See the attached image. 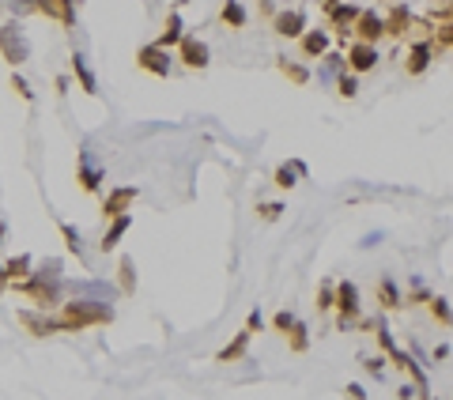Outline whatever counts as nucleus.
<instances>
[{
    "mask_svg": "<svg viewBox=\"0 0 453 400\" xmlns=\"http://www.w3.org/2000/svg\"><path fill=\"white\" fill-rule=\"evenodd\" d=\"M279 68H283V75H291L294 83H306L310 80V72H306V68H299V64H287V60H283Z\"/></svg>",
    "mask_w": 453,
    "mask_h": 400,
    "instance_id": "32",
    "label": "nucleus"
},
{
    "mask_svg": "<svg viewBox=\"0 0 453 400\" xmlns=\"http://www.w3.org/2000/svg\"><path fill=\"white\" fill-rule=\"evenodd\" d=\"M261 325H264L261 309H249V317H246V329H249V332H261Z\"/></svg>",
    "mask_w": 453,
    "mask_h": 400,
    "instance_id": "35",
    "label": "nucleus"
},
{
    "mask_svg": "<svg viewBox=\"0 0 453 400\" xmlns=\"http://www.w3.org/2000/svg\"><path fill=\"white\" fill-rule=\"evenodd\" d=\"M181 49H178V57H181V64L185 68H208V60H211V53H208V42H200V38H181Z\"/></svg>",
    "mask_w": 453,
    "mask_h": 400,
    "instance_id": "8",
    "label": "nucleus"
},
{
    "mask_svg": "<svg viewBox=\"0 0 453 400\" xmlns=\"http://www.w3.org/2000/svg\"><path fill=\"white\" fill-rule=\"evenodd\" d=\"M336 306H340V314H344V321L347 317H359V287H355L351 279H340L336 283Z\"/></svg>",
    "mask_w": 453,
    "mask_h": 400,
    "instance_id": "11",
    "label": "nucleus"
},
{
    "mask_svg": "<svg viewBox=\"0 0 453 400\" xmlns=\"http://www.w3.org/2000/svg\"><path fill=\"white\" fill-rule=\"evenodd\" d=\"M430 314H434L442 325H453V309H450V302H445V298H430Z\"/></svg>",
    "mask_w": 453,
    "mask_h": 400,
    "instance_id": "29",
    "label": "nucleus"
},
{
    "mask_svg": "<svg viewBox=\"0 0 453 400\" xmlns=\"http://www.w3.org/2000/svg\"><path fill=\"white\" fill-rule=\"evenodd\" d=\"M136 64H140L143 72H151V75H170L174 57H170V49L151 42V45H143V49H136Z\"/></svg>",
    "mask_w": 453,
    "mask_h": 400,
    "instance_id": "5",
    "label": "nucleus"
},
{
    "mask_svg": "<svg viewBox=\"0 0 453 400\" xmlns=\"http://www.w3.org/2000/svg\"><path fill=\"white\" fill-rule=\"evenodd\" d=\"M317 306H321V309L336 306V287H332V283H325V287H321V302H317Z\"/></svg>",
    "mask_w": 453,
    "mask_h": 400,
    "instance_id": "33",
    "label": "nucleus"
},
{
    "mask_svg": "<svg viewBox=\"0 0 453 400\" xmlns=\"http://www.w3.org/2000/svg\"><path fill=\"white\" fill-rule=\"evenodd\" d=\"M4 242H8V223L0 219V249H4Z\"/></svg>",
    "mask_w": 453,
    "mask_h": 400,
    "instance_id": "42",
    "label": "nucleus"
},
{
    "mask_svg": "<svg viewBox=\"0 0 453 400\" xmlns=\"http://www.w3.org/2000/svg\"><path fill=\"white\" fill-rule=\"evenodd\" d=\"M382 362H385V359H362V366H367V374H370V377H382V370H385Z\"/></svg>",
    "mask_w": 453,
    "mask_h": 400,
    "instance_id": "36",
    "label": "nucleus"
},
{
    "mask_svg": "<svg viewBox=\"0 0 453 400\" xmlns=\"http://www.w3.org/2000/svg\"><path fill=\"white\" fill-rule=\"evenodd\" d=\"M4 272H8V279H12V283H19V279H27L30 272H34V257H30V253L8 257V261H4Z\"/></svg>",
    "mask_w": 453,
    "mask_h": 400,
    "instance_id": "16",
    "label": "nucleus"
},
{
    "mask_svg": "<svg viewBox=\"0 0 453 400\" xmlns=\"http://www.w3.org/2000/svg\"><path fill=\"white\" fill-rule=\"evenodd\" d=\"M12 287V279H8V272H4V264H0V298H4V291Z\"/></svg>",
    "mask_w": 453,
    "mask_h": 400,
    "instance_id": "39",
    "label": "nucleus"
},
{
    "mask_svg": "<svg viewBox=\"0 0 453 400\" xmlns=\"http://www.w3.org/2000/svg\"><path fill=\"white\" fill-rule=\"evenodd\" d=\"M12 91L23 98V102H34V91H30V83L19 75V68H12Z\"/></svg>",
    "mask_w": 453,
    "mask_h": 400,
    "instance_id": "27",
    "label": "nucleus"
},
{
    "mask_svg": "<svg viewBox=\"0 0 453 400\" xmlns=\"http://www.w3.org/2000/svg\"><path fill=\"white\" fill-rule=\"evenodd\" d=\"M347 60H351L355 72H370V68L378 64V49L370 42H355L351 49H347Z\"/></svg>",
    "mask_w": 453,
    "mask_h": 400,
    "instance_id": "14",
    "label": "nucleus"
},
{
    "mask_svg": "<svg viewBox=\"0 0 453 400\" xmlns=\"http://www.w3.org/2000/svg\"><path fill=\"white\" fill-rule=\"evenodd\" d=\"M427 64H430V42H415L412 53H408V72L419 75V72H427Z\"/></svg>",
    "mask_w": 453,
    "mask_h": 400,
    "instance_id": "19",
    "label": "nucleus"
},
{
    "mask_svg": "<svg viewBox=\"0 0 453 400\" xmlns=\"http://www.w3.org/2000/svg\"><path fill=\"white\" fill-rule=\"evenodd\" d=\"M19 325L30 332V336H53L60 332V317H53L49 309H19Z\"/></svg>",
    "mask_w": 453,
    "mask_h": 400,
    "instance_id": "6",
    "label": "nucleus"
},
{
    "mask_svg": "<svg viewBox=\"0 0 453 400\" xmlns=\"http://www.w3.org/2000/svg\"><path fill=\"white\" fill-rule=\"evenodd\" d=\"M223 23H231V27H246V8H242L238 0H226L223 4Z\"/></svg>",
    "mask_w": 453,
    "mask_h": 400,
    "instance_id": "25",
    "label": "nucleus"
},
{
    "mask_svg": "<svg viewBox=\"0 0 453 400\" xmlns=\"http://www.w3.org/2000/svg\"><path fill=\"white\" fill-rule=\"evenodd\" d=\"M128 226H132V215H113L110 219V226H106V234H102V242H98V246H102V253H110V249H117V242L125 238L128 234Z\"/></svg>",
    "mask_w": 453,
    "mask_h": 400,
    "instance_id": "13",
    "label": "nucleus"
},
{
    "mask_svg": "<svg viewBox=\"0 0 453 400\" xmlns=\"http://www.w3.org/2000/svg\"><path fill=\"white\" fill-rule=\"evenodd\" d=\"M397 397H400V400H408V397H415V389H412V385H400Z\"/></svg>",
    "mask_w": 453,
    "mask_h": 400,
    "instance_id": "40",
    "label": "nucleus"
},
{
    "mask_svg": "<svg viewBox=\"0 0 453 400\" xmlns=\"http://www.w3.org/2000/svg\"><path fill=\"white\" fill-rule=\"evenodd\" d=\"M38 15L72 27V23H76V0H38Z\"/></svg>",
    "mask_w": 453,
    "mask_h": 400,
    "instance_id": "10",
    "label": "nucleus"
},
{
    "mask_svg": "<svg viewBox=\"0 0 453 400\" xmlns=\"http://www.w3.org/2000/svg\"><path fill=\"white\" fill-rule=\"evenodd\" d=\"M347 400H367V389H362V385H347Z\"/></svg>",
    "mask_w": 453,
    "mask_h": 400,
    "instance_id": "38",
    "label": "nucleus"
},
{
    "mask_svg": "<svg viewBox=\"0 0 453 400\" xmlns=\"http://www.w3.org/2000/svg\"><path fill=\"white\" fill-rule=\"evenodd\" d=\"M332 4H336V0H332Z\"/></svg>",
    "mask_w": 453,
    "mask_h": 400,
    "instance_id": "43",
    "label": "nucleus"
},
{
    "mask_svg": "<svg viewBox=\"0 0 453 400\" xmlns=\"http://www.w3.org/2000/svg\"><path fill=\"white\" fill-rule=\"evenodd\" d=\"M355 91H359V80H355V75H344V80H340V95L351 98Z\"/></svg>",
    "mask_w": 453,
    "mask_h": 400,
    "instance_id": "34",
    "label": "nucleus"
},
{
    "mask_svg": "<svg viewBox=\"0 0 453 400\" xmlns=\"http://www.w3.org/2000/svg\"><path fill=\"white\" fill-rule=\"evenodd\" d=\"M15 294L30 298L38 309H53L60 302V291H65V279H60V261H45L38 272H30L27 279L12 283Z\"/></svg>",
    "mask_w": 453,
    "mask_h": 400,
    "instance_id": "1",
    "label": "nucleus"
},
{
    "mask_svg": "<svg viewBox=\"0 0 453 400\" xmlns=\"http://www.w3.org/2000/svg\"><path fill=\"white\" fill-rule=\"evenodd\" d=\"M332 19L336 23H355L359 19V8L355 4H332Z\"/></svg>",
    "mask_w": 453,
    "mask_h": 400,
    "instance_id": "28",
    "label": "nucleus"
},
{
    "mask_svg": "<svg viewBox=\"0 0 453 400\" xmlns=\"http://www.w3.org/2000/svg\"><path fill=\"white\" fill-rule=\"evenodd\" d=\"M299 174H306V166H302V163L279 166V170H276V185H279V189H294V185H299V181H294Z\"/></svg>",
    "mask_w": 453,
    "mask_h": 400,
    "instance_id": "21",
    "label": "nucleus"
},
{
    "mask_svg": "<svg viewBox=\"0 0 453 400\" xmlns=\"http://www.w3.org/2000/svg\"><path fill=\"white\" fill-rule=\"evenodd\" d=\"M72 75H76L83 95H98V75H95V68H91L87 53H80V49L72 53Z\"/></svg>",
    "mask_w": 453,
    "mask_h": 400,
    "instance_id": "9",
    "label": "nucleus"
},
{
    "mask_svg": "<svg viewBox=\"0 0 453 400\" xmlns=\"http://www.w3.org/2000/svg\"><path fill=\"white\" fill-rule=\"evenodd\" d=\"M57 231H60V238H65V249L68 253H76L83 261V242H80V231H76L72 223H57Z\"/></svg>",
    "mask_w": 453,
    "mask_h": 400,
    "instance_id": "23",
    "label": "nucleus"
},
{
    "mask_svg": "<svg viewBox=\"0 0 453 400\" xmlns=\"http://www.w3.org/2000/svg\"><path fill=\"white\" fill-rule=\"evenodd\" d=\"M76 181H80L83 193H98V189H102V181H106V166L98 163L87 148L76 155Z\"/></svg>",
    "mask_w": 453,
    "mask_h": 400,
    "instance_id": "4",
    "label": "nucleus"
},
{
    "mask_svg": "<svg viewBox=\"0 0 453 400\" xmlns=\"http://www.w3.org/2000/svg\"><path fill=\"white\" fill-rule=\"evenodd\" d=\"M181 38H185V23H181V12H170V15H166V27H163V34H159L155 45L170 49V45L181 42Z\"/></svg>",
    "mask_w": 453,
    "mask_h": 400,
    "instance_id": "15",
    "label": "nucleus"
},
{
    "mask_svg": "<svg viewBox=\"0 0 453 400\" xmlns=\"http://www.w3.org/2000/svg\"><path fill=\"white\" fill-rule=\"evenodd\" d=\"M302 49H306L310 57H321V53L329 49V34H325V30H310V34L302 38Z\"/></svg>",
    "mask_w": 453,
    "mask_h": 400,
    "instance_id": "24",
    "label": "nucleus"
},
{
    "mask_svg": "<svg viewBox=\"0 0 453 400\" xmlns=\"http://www.w3.org/2000/svg\"><path fill=\"white\" fill-rule=\"evenodd\" d=\"M57 95H68V75H57Z\"/></svg>",
    "mask_w": 453,
    "mask_h": 400,
    "instance_id": "41",
    "label": "nucleus"
},
{
    "mask_svg": "<svg viewBox=\"0 0 453 400\" xmlns=\"http://www.w3.org/2000/svg\"><path fill=\"white\" fill-rule=\"evenodd\" d=\"M136 196H140V189H136V185H113L110 193H106V200H102V219L125 215V211L136 204Z\"/></svg>",
    "mask_w": 453,
    "mask_h": 400,
    "instance_id": "7",
    "label": "nucleus"
},
{
    "mask_svg": "<svg viewBox=\"0 0 453 400\" xmlns=\"http://www.w3.org/2000/svg\"><path fill=\"white\" fill-rule=\"evenodd\" d=\"M272 325H276L279 332H291V325H294V314H291V309H279V314L272 317Z\"/></svg>",
    "mask_w": 453,
    "mask_h": 400,
    "instance_id": "31",
    "label": "nucleus"
},
{
    "mask_svg": "<svg viewBox=\"0 0 453 400\" xmlns=\"http://www.w3.org/2000/svg\"><path fill=\"white\" fill-rule=\"evenodd\" d=\"M249 336H253V332H249V329H242L238 336H234L231 344H226L223 351L216 355V362H238L242 355H246V347H249Z\"/></svg>",
    "mask_w": 453,
    "mask_h": 400,
    "instance_id": "18",
    "label": "nucleus"
},
{
    "mask_svg": "<svg viewBox=\"0 0 453 400\" xmlns=\"http://www.w3.org/2000/svg\"><path fill=\"white\" fill-rule=\"evenodd\" d=\"M8 12H12V19H23V15H38V0H8Z\"/></svg>",
    "mask_w": 453,
    "mask_h": 400,
    "instance_id": "26",
    "label": "nucleus"
},
{
    "mask_svg": "<svg viewBox=\"0 0 453 400\" xmlns=\"http://www.w3.org/2000/svg\"><path fill=\"white\" fill-rule=\"evenodd\" d=\"M60 332H83L95 325H110L113 321V306L106 298H83L76 294L72 302H60Z\"/></svg>",
    "mask_w": 453,
    "mask_h": 400,
    "instance_id": "2",
    "label": "nucleus"
},
{
    "mask_svg": "<svg viewBox=\"0 0 453 400\" xmlns=\"http://www.w3.org/2000/svg\"><path fill=\"white\" fill-rule=\"evenodd\" d=\"M355 30H359V38L362 42H370L374 45L378 38L385 34V19L378 12H359V19H355Z\"/></svg>",
    "mask_w": 453,
    "mask_h": 400,
    "instance_id": "12",
    "label": "nucleus"
},
{
    "mask_svg": "<svg viewBox=\"0 0 453 400\" xmlns=\"http://www.w3.org/2000/svg\"><path fill=\"white\" fill-rule=\"evenodd\" d=\"M302 30H306V15H302V12H283V15H276V34L299 38Z\"/></svg>",
    "mask_w": 453,
    "mask_h": 400,
    "instance_id": "17",
    "label": "nucleus"
},
{
    "mask_svg": "<svg viewBox=\"0 0 453 400\" xmlns=\"http://www.w3.org/2000/svg\"><path fill=\"white\" fill-rule=\"evenodd\" d=\"M0 57H4L12 68H23L30 60V38L23 34L19 19L0 23Z\"/></svg>",
    "mask_w": 453,
    "mask_h": 400,
    "instance_id": "3",
    "label": "nucleus"
},
{
    "mask_svg": "<svg viewBox=\"0 0 453 400\" xmlns=\"http://www.w3.org/2000/svg\"><path fill=\"white\" fill-rule=\"evenodd\" d=\"M291 347H294V351H306V347H310V336H306V325H302V321L291 325Z\"/></svg>",
    "mask_w": 453,
    "mask_h": 400,
    "instance_id": "30",
    "label": "nucleus"
},
{
    "mask_svg": "<svg viewBox=\"0 0 453 400\" xmlns=\"http://www.w3.org/2000/svg\"><path fill=\"white\" fill-rule=\"evenodd\" d=\"M117 283H121V294H136V264H132V257H121L117 261Z\"/></svg>",
    "mask_w": 453,
    "mask_h": 400,
    "instance_id": "20",
    "label": "nucleus"
},
{
    "mask_svg": "<svg viewBox=\"0 0 453 400\" xmlns=\"http://www.w3.org/2000/svg\"><path fill=\"white\" fill-rule=\"evenodd\" d=\"M378 287H382V302L389 309L404 306V302H400V287H397V279H393V276H382V279H378Z\"/></svg>",
    "mask_w": 453,
    "mask_h": 400,
    "instance_id": "22",
    "label": "nucleus"
},
{
    "mask_svg": "<svg viewBox=\"0 0 453 400\" xmlns=\"http://www.w3.org/2000/svg\"><path fill=\"white\" fill-rule=\"evenodd\" d=\"M279 211H283V204H264V208H261V219H279Z\"/></svg>",
    "mask_w": 453,
    "mask_h": 400,
    "instance_id": "37",
    "label": "nucleus"
}]
</instances>
